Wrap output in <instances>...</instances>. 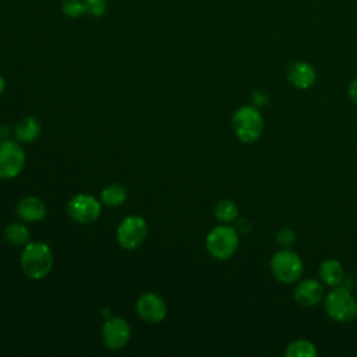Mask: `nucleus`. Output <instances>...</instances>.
Returning a JSON list of instances; mask_svg holds the SVG:
<instances>
[{
  "instance_id": "f257e3e1",
  "label": "nucleus",
  "mask_w": 357,
  "mask_h": 357,
  "mask_svg": "<svg viewBox=\"0 0 357 357\" xmlns=\"http://www.w3.org/2000/svg\"><path fill=\"white\" fill-rule=\"evenodd\" d=\"M53 266V254L45 243H26L21 252V268L24 273L33 279L45 278Z\"/></svg>"
},
{
  "instance_id": "f03ea898",
  "label": "nucleus",
  "mask_w": 357,
  "mask_h": 357,
  "mask_svg": "<svg viewBox=\"0 0 357 357\" xmlns=\"http://www.w3.org/2000/svg\"><path fill=\"white\" fill-rule=\"evenodd\" d=\"M231 127L236 137L241 142L252 144L262 135L264 119L257 106H241L234 112L231 117Z\"/></svg>"
},
{
  "instance_id": "7ed1b4c3",
  "label": "nucleus",
  "mask_w": 357,
  "mask_h": 357,
  "mask_svg": "<svg viewBox=\"0 0 357 357\" xmlns=\"http://www.w3.org/2000/svg\"><path fill=\"white\" fill-rule=\"evenodd\" d=\"M324 305L329 318L339 324H347L357 317V301L351 290L344 287H333L325 296Z\"/></svg>"
},
{
  "instance_id": "20e7f679",
  "label": "nucleus",
  "mask_w": 357,
  "mask_h": 357,
  "mask_svg": "<svg viewBox=\"0 0 357 357\" xmlns=\"http://www.w3.org/2000/svg\"><path fill=\"white\" fill-rule=\"evenodd\" d=\"M238 248V231L227 225L213 227L206 236V250L216 259H229Z\"/></svg>"
},
{
  "instance_id": "39448f33",
  "label": "nucleus",
  "mask_w": 357,
  "mask_h": 357,
  "mask_svg": "<svg viewBox=\"0 0 357 357\" xmlns=\"http://www.w3.org/2000/svg\"><path fill=\"white\" fill-rule=\"evenodd\" d=\"M271 271L276 280L290 284L301 278L304 266L298 254L290 248H282L271 258Z\"/></svg>"
},
{
  "instance_id": "423d86ee",
  "label": "nucleus",
  "mask_w": 357,
  "mask_h": 357,
  "mask_svg": "<svg viewBox=\"0 0 357 357\" xmlns=\"http://www.w3.org/2000/svg\"><path fill=\"white\" fill-rule=\"evenodd\" d=\"M146 223L138 215H130L124 218L117 227L119 244L126 250H134L142 244L146 236Z\"/></svg>"
},
{
  "instance_id": "0eeeda50",
  "label": "nucleus",
  "mask_w": 357,
  "mask_h": 357,
  "mask_svg": "<svg viewBox=\"0 0 357 357\" xmlns=\"http://www.w3.org/2000/svg\"><path fill=\"white\" fill-rule=\"evenodd\" d=\"M25 165V153L13 141L0 142V178H13L20 174Z\"/></svg>"
},
{
  "instance_id": "6e6552de",
  "label": "nucleus",
  "mask_w": 357,
  "mask_h": 357,
  "mask_svg": "<svg viewBox=\"0 0 357 357\" xmlns=\"http://www.w3.org/2000/svg\"><path fill=\"white\" fill-rule=\"evenodd\" d=\"M67 211L75 222L88 225L99 218L100 204L95 197L89 194H78L68 201Z\"/></svg>"
},
{
  "instance_id": "1a4fd4ad",
  "label": "nucleus",
  "mask_w": 357,
  "mask_h": 357,
  "mask_svg": "<svg viewBox=\"0 0 357 357\" xmlns=\"http://www.w3.org/2000/svg\"><path fill=\"white\" fill-rule=\"evenodd\" d=\"M137 314L148 324L160 322L167 312L165 300L155 293H144L137 300Z\"/></svg>"
},
{
  "instance_id": "9d476101",
  "label": "nucleus",
  "mask_w": 357,
  "mask_h": 357,
  "mask_svg": "<svg viewBox=\"0 0 357 357\" xmlns=\"http://www.w3.org/2000/svg\"><path fill=\"white\" fill-rule=\"evenodd\" d=\"M102 339L103 343L112 350L123 349L130 340V326L126 319L114 317L106 321L102 328Z\"/></svg>"
},
{
  "instance_id": "9b49d317",
  "label": "nucleus",
  "mask_w": 357,
  "mask_h": 357,
  "mask_svg": "<svg viewBox=\"0 0 357 357\" xmlns=\"http://www.w3.org/2000/svg\"><path fill=\"white\" fill-rule=\"evenodd\" d=\"M325 296L324 284L317 279H304L294 289V300L304 307H312L322 301Z\"/></svg>"
},
{
  "instance_id": "f8f14e48",
  "label": "nucleus",
  "mask_w": 357,
  "mask_h": 357,
  "mask_svg": "<svg viewBox=\"0 0 357 357\" xmlns=\"http://www.w3.org/2000/svg\"><path fill=\"white\" fill-rule=\"evenodd\" d=\"M317 79L315 68L307 61H296L287 68V81L297 89L310 88Z\"/></svg>"
},
{
  "instance_id": "ddd939ff",
  "label": "nucleus",
  "mask_w": 357,
  "mask_h": 357,
  "mask_svg": "<svg viewBox=\"0 0 357 357\" xmlns=\"http://www.w3.org/2000/svg\"><path fill=\"white\" fill-rule=\"evenodd\" d=\"M46 205L36 197H24L17 205V212L25 222H39L46 216Z\"/></svg>"
},
{
  "instance_id": "4468645a",
  "label": "nucleus",
  "mask_w": 357,
  "mask_h": 357,
  "mask_svg": "<svg viewBox=\"0 0 357 357\" xmlns=\"http://www.w3.org/2000/svg\"><path fill=\"white\" fill-rule=\"evenodd\" d=\"M344 275L346 273L342 264L336 259L329 258L319 265V279L331 287H337L342 283Z\"/></svg>"
},
{
  "instance_id": "2eb2a0df",
  "label": "nucleus",
  "mask_w": 357,
  "mask_h": 357,
  "mask_svg": "<svg viewBox=\"0 0 357 357\" xmlns=\"http://www.w3.org/2000/svg\"><path fill=\"white\" fill-rule=\"evenodd\" d=\"M40 123L32 116L24 117L15 127V137L21 142H31L35 141L40 134Z\"/></svg>"
},
{
  "instance_id": "dca6fc26",
  "label": "nucleus",
  "mask_w": 357,
  "mask_h": 357,
  "mask_svg": "<svg viewBox=\"0 0 357 357\" xmlns=\"http://www.w3.org/2000/svg\"><path fill=\"white\" fill-rule=\"evenodd\" d=\"M102 202L107 206H119L127 199V190L124 185L113 183L102 190Z\"/></svg>"
},
{
  "instance_id": "f3484780",
  "label": "nucleus",
  "mask_w": 357,
  "mask_h": 357,
  "mask_svg": "<svg viewBox=\"0 0 357 357\" xmlns=\"http://www.w3.org/2000/svg\"><path fill=\"white\" fill-rule=\"evenodd\" d=\"M317 347L312 342L307 339H297L287 344L284 354L287 357H315L317 356Z\"/></svg>"
},
{
  "instance_id": "a211bd4d",
  "label": "nucleus",
  "mask_w": 357,
  "mask_h": 357,
  "mask_svg": "<svg viewBox=\"0 0 357 357\" xmlns=\"http://www.w3.org/2000/svg\"><path fill=\"white\" fill-rule=\"evenodd\" d=\"M4 237L6 240L13 245H24L29 241V230L20 223H10L4 229Z\"/></svg>"
},
{
  "instance_id": "6ab92c4d",
  "label": "nucleus",
  "mask_w": 357,
  "mask_h": 357,
  "mask_svg": "<svg viewBox=\"0 0 357 357\" xmlns=\"http://www.w3.org/2000/svg\"><path fill=\"white\" fill-rule=\"evenodd\" d=\"M238 208L231 199H220L215 205V216L222 223H231L237 219Z\"/></svg>"
},
{
  "instance_id": "aec40b11",
  "label": "nucleus",
  "mask_w": 357,
  "mask_h": 357,
  "mask_svg": "<svg viewBox=\"0 0 357 357\" xmlns=\"http://www.w3.org/2000/svg\"><path fill=\"white\" fill-rule=\"evenodd\" d=\"M61 10L70 18H79L86 14V4L85 0H63Z\"/></svg>"
},
{
  "instance_id": "412c9836",
  "label": "nucleus",
  "mask_w": 357,
  "mask_h": 357,
  "mask_svg": "<svg viewBox=\"0 0 357 357\" xmlns=\"http://www.w3.org/2000/svg\"><path fill=\"white\" fill-rule=\"evenodd\" d=\"M275 240L282 248H290L296 243V233L293 229L284 226L276 231Z\"/></svg>"
},
{
  "instance_id": "4be33fe9",
  "label": "nucleus",
  "mask_w": 357,
  "mask_h": 357,
  "mask_svg": "<svg viewBox=\"0 0 357 357\" xmlns=\"http://www.w3.org/2000/svg\"><path fill=\"white\" fill-rule=\"evenodd\" d=\"M86 4V14L99 18L106 13V1L105 0H85Z\"/></svg>"
},
{
  "instance_id": "5701e85b",
  "label": "nucleus",
  "mask_w": 357,
  "mask_h": 357,
  "mask_svg": "<svg viewBox=\"0 0 357 357\" xmlns=\"http://www.w3.org/2000/svg\"><path fill=\"white\" fill-rule=\"evenodd\" d=\"M251 99H252V103L254 106L257 107H261V106H265L269 100V95L266 93V91L264 89H255L251 95Z\"/></svg>"
},
{
  "instance_id": "b1692460",
  "label": "nucleus",
  "mask_w": 357,
  "mask_h": 357,
  "mask_svg": "<svg viewBox=\"0 0 357 357\" xmlns=\"http://www.w3.org/2000/svg\"><path fill=\"white\" fill-rule=\"evenodd\" d=\"M347 93H349L350 100H351L354 105H357V78L350 82V85H349V88H347Z\"/></svg>"
},
{
  "instance_id": "393cba45",
  "label": "nucleus",
  "mask_w": 357,
  "mask_h": 357,
  "mask_svg": "<svg viewBox=\"0 0 357 357\" xmlns=\"http://www.w3.org/2000/svg\"><path fill=\"white\" fill-rule=\"evenodd\" d=\"M250 229H251V225H250V222H248L247 219H240V220L237 222L236 230H237L238 233H241V234H247V233L250 231Z\"/></svg>"
},
{
  "instance_id": "a878e982",
  "label": "nucleus",
  "mask_w": 357,
  "mask_h": 357,
  "mask_svg": "<svg viewBox=\"0 0 357 357\" xmlns=\"http://www.w3.org/2000/svg\"><path fill=\"white\" fill-rule=\"evenodd\" d=\"M4 86H6V81H4V78L0 75V95H1L3 91H4Z\"/></svg>"
}]
</instances>
